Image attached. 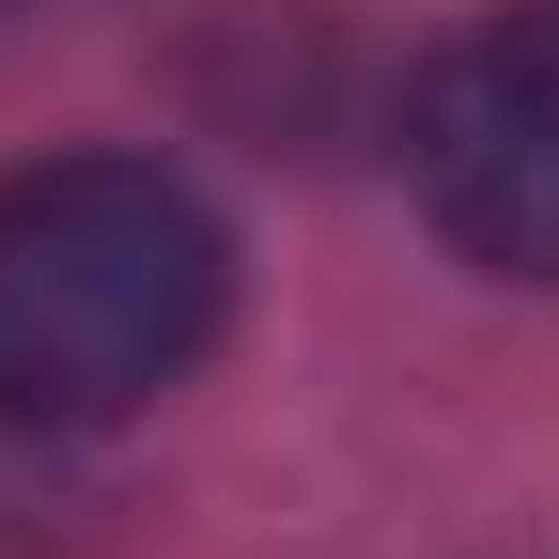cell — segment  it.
Returning <instances> with one entry per match:
<instances>
[{
  "label": "cell",
  "mask_w": 559,
  "mask_h": 559,
  "mask_svg": "<svg viewBox=\"0 0 559 559\" xmlns=\"http://www.w3.org/2000/svg\"><path fill=\"white\" fill-rule=\"evenodd\" d=\"M404 187L466 264L559 280V0L451 32L404 94Z\"/></svg>",
  "instance_id": "cell-2"
},
{
  "label": "cell",
  "mask_w": 559,
  "mask_h": 559,
  "mask_svg": "<svg viewBox=\"0 0 559 559\" xmlns=\"http://www.w3.org/2000/svg\"><path fill=\"white\" fill-rule=\"evenodd\" d=\"M234 311L218 202L156 156H47L0 187V419L94 436L202 373Z\"/></svg>",
  "instance_id": "cell-1"
}]
</instances>
